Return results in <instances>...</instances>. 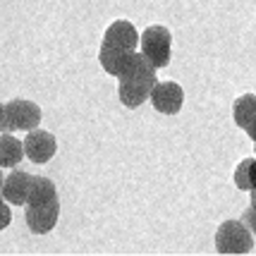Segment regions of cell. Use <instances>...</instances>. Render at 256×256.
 <instances>
[{
    "mask_svg": "<svg viewBox=\"0 0 256 256\" xmlns=\"http://www.w3.org/2000/svg\"><path fill=\"white\" fill-rule=\"evenodd\" d=\"M118 79H120L118 94H120V100L127 108H139L151 96V89L158 82L156 67L146 60L144 53H134V50L127 56Z\"/></svg>",
    "mask_w": 256,
    "mask_h": 256,
    "instance_id": "6da1fadb",
    "label": "cell"
},
{
    "mask_svg": "<svg viewBox=\"0 0 256 256\" xmlns=\"http://www.w3.org/2000/svg\"><path fill=\"white\" fill-rule=\"evenodd\" d=\"M41 122V108L24 98H14L2 106V118H0V132H14L24 130L29 132Z\"/></svg>",
    "mask_w": 256,
    "mask_h": 256,
    "instance_id": "7a4b0ae2",
    "label": "cell"
},
{
    "mask_svg": "<svg viewBox=\"0 0 256 256\" xmlns=\"http://www.w3.org/2000/svg\"><path fill=\"white\" fill-rule=\"evenodd\" d=\"M252 230L242 220H228L216 232V249L220 254H246L252 252Z\"/></svg>",
    "mask_w": 256,
    "mask_h": 256,
    "instance_id": "3957f363",
    "label": "cell"
},
{
    "mask_svg": "<svg viewBox=\"0 0 256 256\" xmlns=\"http://www.w3.org/2000/svg\"><path fill=\"white\" fill-rule=\"evenodd\" d=\"M170 48H172V36L166 26H148L142 36V53L156 70L170 62Z\"/></svg>",
    "mask_w": 256,
    "mask_h": 256,
    "instance_id": "277c9868",
    "label": "cell"
},
{
    "mask_svg": "<svg viewBox=\"0 0 256 256\" xmlns=\"http://www.w3.org/2000/svg\"><path fill=\"white\" fill-rule=\"evenodd\" d=\"M22 146H24V156L34 160V163H48L58 151L56 136L50 132H46V130H36V127L29 130Z\"/></svg>",
    "mask_w": 256,
    "mask_h": 256,
    "instance_id": "5b68a950",
    "label": "cell"
},
{
    "mask_svg": "<svg viewBox=\"0 0 256 256\" xmlns=\"http://www.w3.org/2000/svg\"><path fill=\"white\" fill-rule=\"evenodd\" d=\"M58 216H60V204H58V199L46 201V204H29V206H26V213H24L29 230L36 234L50 232L58 223Z\"/></svg>",
    "mask_w": 256,
    "mask_h": 256,
    "instance_id": "8992f818",
    "label": "cell"
},
{
    "mask_svg": "<svg viewBox=\"0 0 256 256\" xmlns=\"http://www.w3.org/2000/svg\"><path fill=\"white\" fill-rule=\"evenodd\" d=\"M151 103L158 112L163 115H175L182 108V100H184V91L180 84L175 82H156L154 89H151Z\"/></svg>",
    "mask_w": 256,
    "mask_h": 256,
    "instance_id": "52a82bcc",
    "label": "cell"
},
{
    "mask_svg": "<svg viewBox=\"0 0 256 256\" xmlns=\"http://www.w3.org/2000/svg\"><path fill=\"white\" fill-rule=\"evenodd\" d=\"M29 182L32 175H26L22 170H14L10 172V178L2 180V199L12 204V206H24L26 204V194H29Z\"/></svg>",
    "mask_w": 256,
    "mask_h": 256,
    "instance_id": "ba28073f",
    "label": "cell"
},
{
    "mask_svg": "<svg viewBox=\"0 0 256 256\" xmlns=\"http://www.w3.org/2000/svg\"><path fill=\"white\" fill-rule=\"evenodd\" d=\"M103 44H110L120 50H134L136 44H139V36H136V29L132 26V22H112L108 29H106V38Z\"/></svg>",
    "mask_w": 256,
    "mask_h": 256,
    "instance_id": "9c48e42d",
    "label": "cell"
},
{
    "mask_svg": "<svg viewBox=\"0 0 256 256\" xmlns=\"http://www.w3.org/2000/svg\"><path fill=\"white\" fill-rule=\"evenodd\" d=\"M24 156V146L10 132L0 134V168H14Z\"/></svg>",
    "mask_w": 256,
    "mask_h": 256,
    "instance_id": "30bf717a",
    "label": "cell"
},
{
    "mask_svg": "<svg viewBox=\"0 0 256 256\" xmlns=\"http://www.w3.org/2000/svg\"><path fill=\"white\" fill-rule=\"evenodd\" d=\"M130 53H132V50H120V48H115V46H110V44H103L100 46V53H98L100 67H103L108 74H115V77H118Z\"/></svg>",
    "mask_w": 256,
    "mask_h": 256,
    "instance_id": "8fae6325",
    "label": "cell"
},
{
    "mask_svg": "<svg viewBox=\"0 0 256 256\" xmlns=\"http://www.w3.org/2000/svg\"><path fill=\"white\" fill-rule=\"evenodd\" d=\"M53 199H58L56 184L48 178H32L26 204H46V201H53Z\"/></svg>",
    "mask_w": 256,
    "mask_h": 256,
    "instance_id": "7c38bea8",
    "label": "cell"
},
{
    "mask_svg": "<svg viewBox=\"0 0 256 256\" xmlns=\"http://www.w3.org/2000/svg\"><path fill=\"white\" fill-rule=\"evenodd\" d=\"M232 118H234V122L240 124L242 130H246L249 124L254 122V120H256V96H254V94L240 96V98L234 100Z\"/></svg>",
    "mask_w": 256,
    "mask_h": 256,
    "instance_id": "4fadbf2b",
    "label": "cell"
},
{
    "mask_svg": "<svg viewBox=\"0 0 256 256\" xmlns=\"http://www.w3.org/2000/svg\"><path fill=\"white\" fill-rule=\"evenodd\" d=\"M234 184L240 190H252L256 184V158H244L234 170Z\"/></svg>",
    "mask_w": 256,
    "mask_h": 256,
    "instance_id": "5bb4252c",
    "label": "cell"
},
{
    "mask_svg": "<svg viewBox=\"0 0 256 256\" xmlns=\"http://www.w3.org/2000/svg\"><path fill=\"white\" fill-rule=\"evenodd\" d=\"M12 220V213H10V206H8V201L0 199V230H5Z\"/></svg>",
    "mask_w": 256,
    "mask_h": 256,
    "instance_id": "9a60e30c",
    "label": "cell"
},
{
    "mask_svg": "<svg viewBox=\"0 0 256 256\" xmlns=\"http://www.w3.org/2000/svg\"><path fill=\"white\" fill-rule=\"evenodd\" d=\"M242 223L252 230V234H256V208H254V206H249V208L244 211V216H242Z\"/></svg>",
    "mask_w": 256,
    "mask_h": 256,
    "instance_id": "2e32d148",
    "label": "cell"
},
{
    "mask_svg": "<svg viewBox=\"0 0 256 256\" xmlns=\"http://www.w3.org/2000/svg\"><path fill=\"white\" fill-rule=\"evenodd\" d=\"M246 134H249V136L254 139V148H256V120L249 124V127H246Z\"/></svg>",
    "mask_w": 256,
    "mask_h": 256,
    "instance_id": "e0dca14e",
    "label": "cell"
},
{
    "mask_svg": "<svg viewBox=\"0 0 256 256\" xmlns=\"http://www.w3.org/2000/svg\"><path fill=\"white\" fill-rule=\"evenodd\" d=\"M249 192H252V206H254V208H256V184H254V187H252V190H249Z\"/></svg>",
    "mask_w": 256,
    "mask_h": 256,
    "instance_id": "ac0fdd59",
    "label": "cell"
},
{
    "mask_svg": "<svg viewBox=\"0 0 256 256\" xmlns=\"http://www.w3.org/2000/svg\"><path fill=\"white\" fill-rule=\"evenodd\" d=\"M2 180L5 178H2V170H0V192H2Z\"/></svg>",
    "mask_w": 256,
    "mask_h": 256,
    "instance_id": "d6986e66",
    "label": "cell"
},
{
    "mask_svg": "<svg viewBox=\"0 0 256 256\" xmlns=\"http://www.w3.org/2000/svg\"><path fill=\"white\" fill-rule=\"evenodd\" d=\"M0 118H2V106H0Z\"/></svg>",
    "mask_w": 256,
    "mask_h": 256,
    "instance_id": "ffe728a7",
    "label": "cell"
}]
</instances>
